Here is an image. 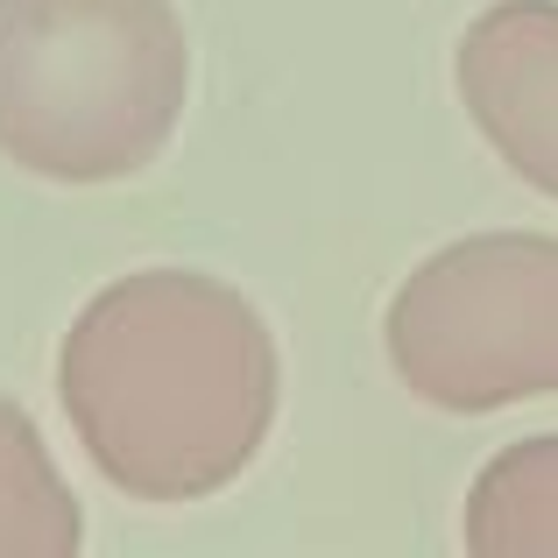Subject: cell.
Listing matches in <instances>:
<instances>
[{"instance_id":"obj_1","label":"cell","mask_w":558,"mask_h":558,"mask_svg":"<svg viewBox=\"0 0 558 558\" xmlns=\"http://www.w3.org/2000/svg\"><path fill=\"white\" fill-rule=\"evenodd\" d=\"M57 403L128 502H205L269 446L283 354L227 276L135 269L71 318Z\"/></svg>"},{"instance_id":"obj_2","label":"cell","mask_w":558,"mask_h":558,"mask_svg":"<svg viewBox=\"0 0 558 558\" xmlns=\"http://www.w3.org/2000/svg\"><path fill=\"white\" fill-rule=\"evenodd\" d=\"M191 43L170 0H0V156L43 184H121L170 149Z\"/></svg>"},{"instance_id":"obj_3","label":"cell","mask_w":558,"mask_h":558,"mask_svg":"<svg viewBox=\"0 0 558 558\" xmlns=\"http://www.w3.org/2000/svg\"><path fill=\"white\" fill-rule=\"evenodd\" d=\"M389 368L417 403L488 417L558 396V233H466L396 283Z\"/></svg>"},{"instance_id":"obj_4","label":"cell","mask_w":558,"mask_h":558,"mask_svg":"<svg viewBox=\"0 0 558 558\" xmlns=\"http://www.w3.org/2000/svg\"><path fill=\"white\" fill-rule=\"evenodd\" d=\"M466 121L531 191L558 198V0H495L452 50Z\"/></svg>"},{"instance_id":"obj_5","label":"cell","mask_w":558,"mask_h":558,"mask_svg":"<svg viewBox=\"0 0 558 558\" xmlns=\"http://www.w3.org/2000/svg\"><path fill=\"white\" fill-rule=\"evenodd\" d=\"M460 537L474 558H558V432L517 438L481 466Z\"/></svg>"},{"instance_id":"obj_6","label":"cell","mask_w":558,"mask_h":558,"mask_svg":"<svg viewBox=\"0 0 558 558\" xmlns=\"http://www.w3.org/2000/svg\"><path fill=\"white\" fill-rule=\"evenodd\" d=\"M85 509L50 460L36 417L0 396V558H78Z\"/></svg>"}]
</instances>
